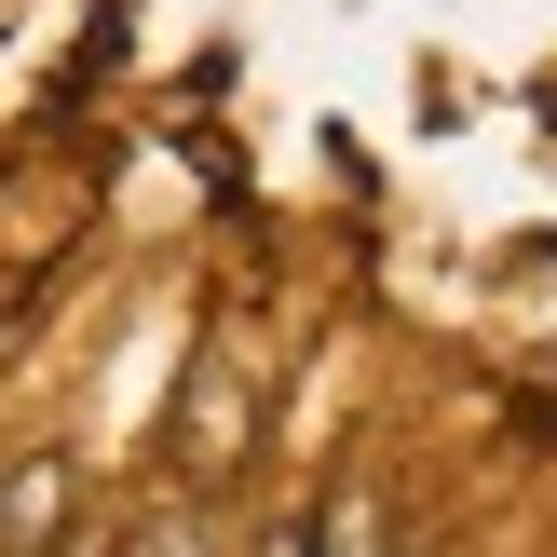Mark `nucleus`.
<instances>
[{"label":"nucleus","mask_w":557,"mask_h":557,"mask_svg":"<svg viewBox=\"0 0 557 557\" xmlns=\"http://www.w3.org/2000/svg\"><path fill=\"white\" fill-rule=\"evenodd\" d=\"M245 422H259V408H245V368H232V354H205V368H190V408H177V462L218 490V476L245 462Z\"/></svg>","instance_id":"obj_1"},{"label":"nucleus","mask_w":557,"mask_h":557,"mask_svg":"<svg viewBox=\"0 0 557 557\" xmlns=\"http://www.w3.org/2000/svg\"><path fill=\"white\" fill-rule=\"evenodd\" d=\"M82 517V476L54 449H27V462H0V557H41L54 531Z\"/></svg>","instance_id":"obj_2"},{"label":"nucleus","mask_w":557,"mask_h":557,"mask_svg":"<svg viewBox=\"0 0 557 557\" xmlns=\"http://www.w3.org/2000/svg\"><path fill=\"white\" fill-rule=\"evenodd\" d=\"M381 544H395L381 490H368V476H341V490H326V517H313V557H381Z\"/></svg>","instance_id":"obj_3"},{"label":"nucleus","mask_w":557,"mask_h":557,"mask_svg":"<svg viewBox=\"0 0 557 557\" xmlns=\"http://www.w3.org/2000/svg\"><path fill=\"white\" fill-rule=\"evenodd\" d=\"M259 557H313V531H272V544H259Z\"/></svg>","instance_id":"obj_4"}]
</instances>
